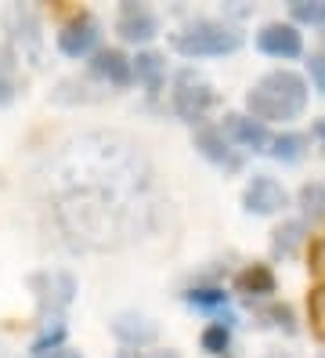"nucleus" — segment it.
Segmentation results:
<instances>
[{
  "instance_id": "8",
  "label": "nucleus",
  "mask_w": 325,
  "mask_h": 358,
  "mask_svg": "<svg viewBox=\"0 0 325 358\" xmlns=\"http://www.w3.org/2000/svg\"><path fill=\"white\" fill-rule=\"evenodd\" d=\"M116 29H120V36L123 40H152L159 33V22H156V15H152L148 8H141V4H123V11H120V22H116Z\"/></svg>"
},
{
  "instance_id": "4",
  "label": "nucleus",
  "mask_w": 325,
  "mask_h": 358,
  "mask_svg": "<svg viewBox=\"0 0 325 358\" xmlns=\"http://www.w3.org/2000/svg\"><path fill=\"white\" fill-rule=\"evenodd\" d=\"M210 101H213V94H210V83H206L203 76H195L192 69L178 73V91H173V109H178V116H181V120H188V123L203 120V113L210 109Z\"/></svg>"
},
{
  "instance_id": "7",
  "label": "nucleus",
  "mask_w": 325,
  "mask_h": 358,
  "mask_svg": "<svg viewBox=\"0 0 325 358\" xmlns=\"http://www.w3.org/2000/svg\"><path fill=\"white\" fill-rule=\"evenodd\" d=\"M224 134H231L238 145H246V149H253V152H271V149H268L271 134H268V127H264L260 120H250V116L231 113V116L224 120Z\"/></svg>"
},
{
  "instance_id": "18",
  "label": "nucleus",
  "mask_w": 325,
  "mask_h": 358,
  "mask_svg": "<svg viewBox=\"0 0 325 358\" xmlns=\"http://www.w3.org/2000/svg\"><path fill=\"white\" fill-rule=\"evenodd\" d=\"M134 76H138V80H145V83H152V87H159L163 58H159V55H152V51L138 55V58H134Z\"/></svg>"
},
{
  "instance_id": "21",
  "label": "nucleus",
  "mask_w": 325,
  "mask_h": 358,
  "mask_svg": "<svg viewBox=\"0 0 325 358\" xmlns=\"http://www.w3.org/2000/svg\"><path fill=\"white\" fill-rule=\"evenodd\" d=\"M62 336H65V326L55 319V326H48L40 336H36V344H33V355H48V351H55L58 344H62Z\"/></svg>"
},
{
  "instance_id": "3",
  "label": "nucleus",
  "mask_w": 325,
  "mask_h": 358,
  "mask_svg": "<svg viewBox=\"0 0 325 358\" xmlns=\"http://www.w3.org/2000/svg\"><path fill=\"white\" fill-rule=\"evenodd\" d=\"M173 48L188 58H199V55H231L243 48V33L235 26H224V22H192L185 26L181 33H173Z\"/></svg>"
},
{
  "instance_id": "19",
  "label": "nucleus",
  "mask_w": 325,
  "mask_h": 358,
  "mask_svg": "<svg viewBox=\"0 0 325 358\" xmlns=\"http://www.w3.org/2000/svg\"><path fill=\"white\" fill-rule=\"evenodd\" d=\"M228 344H231V329H228V322H213V326L203 329V348H206L210 355H224Z\"/></svg>"
},
{
  "instance_id": "24",
  "label": "nucleus",
  "mask_w": 325,
  "mask_h": 358,
  "mask_svg": "<svg viewBox=\"0 0 325 358\" xmlns=\"http://www.w3.org/2000/svg\"><path fill=\"white\" fill-rule=\"evenodd\" d=\"M268 319H275V326H286V329H293V311L289 308H268Z\"/></svg>"
},
{
  "instance_id": "2",
  "label": "nucleus",
  "mask_w": 325,
  "mask_h": 358,
  "mask_svg": "<svg viewBox=\"0 0 325 358\" xmlns=\"http://www.w3.org/2000/svg\"><path fill=\"white\" fill-rule=\"evenodd\" d=\"M303 105H308V83L289 69L268 73L246 94V109L253 113V120H296Z\"/></svg>"
},
{
  "instance_id": "29",
  "label": "nucleus",
  "mask_w": 325,
  "mask_h": 358,
  "mask_svg": "<svg viewBox=\"0 0 325 358\" xmlns=\"http://www.w3.org/2000/svg\"><path fill=\"white\" fill-rule=\"evenodd\" d=\"M120 358H138V351H123Z\"/></svg>"
},
{
  "instance_id": "15",
  "label": "nucleus",
  "mask_w": 325,
  "mask_h": 358,
  "mask_svg": "<svg viewBox=\"0 0 325 358\" xmlns=\"http://www.w3.org/2000/svg\"><path fill=\"white\" fill-rule=\"evenodd\" d=\"M300 239H303V224H300V221H289V224H282V228L275 231V243H271L275 257H289L293 250L300 246Z\"/></svg>"
},
{
  "instance_id": "27",
  "label": "nucleus",
  "mask_w": 325,
  "mask_h": 358,
  "mask_svg": "<svg viewBox=\"0 0 325 358\" xmlns=\"http://www.w3.org/2000/svg\"><path fill=\"white\" fill-rule=\"evenodd\" d=\"M0 101H11V83L0 76Z\"/></svg>"
},
{
  "instance_id": "11",
  "label": "nucleus",
  "mask_w": 325,
  "mask_h": 358,
  "mask_svg": "<svg viewBox=\"0 0 325 358\" xmlns=\"http://www.w3.org/2000/svg\"><path fill=\"white\" fill-rule=\"evenodd\" d=\"M91 69H94V76H105L108 83L123 87V83L134 76V62H127L123 51H113V48H108V51H98V55H94Z\"/></svg>"
},
{
  "instance_id": "9",
  "label": "nucleus",
  "mask_w": 325,
  "mask_h": 358,
  "mask_svg": "<svg viewBox=\"0 0 325 358\" xmlns=\"http://www.w3.org/2000/svg\"><path fill=\"white\" fill-rule=\"evenodd\" d=\"M195 149H199L206 159L228 166V171H238V163H243V159L231 152V145H228V138H224L221 127H203L199 134H195Z\"/></svg>"
},
{
  "instance_id": "20",
  "label": "nucleus",
  "mask_w": 325,
  "mask_h": 358,
  "mask_svg": "<svg viewBox=\"0 0 325 358\" xmlns=\"http://www.w3.org/2000/svg\"><path fill=\"white\" fill-rule=\"evenodd\" d=\"M188 304H192V308H203V311H213V308H224V304H228V293H224V289H213V286L192 289V293H188Z\"/></svg>"
},
{
  "instance_id": "28",
  "label": "nucleus",
  "mask_w": 325,
  "mask_h": 358,
  "mask_svg": "<svg viewBox=\"0 0 325 358\" xmlns=\"http://www.w3.org/2000/svg\"><path fill=\"white\" fill-rule=\"evenodd\" d=\"M152 358H181V355H178V351H156Z\"/></svg>"
},
{
  "instance_id": "14",
  "label": "nucleus",
  "mask_w": 325,
  "mask_h": 358,
  "mask_svg": "<svg viewBox=\"0 0 325 358\" xmlns=\"http://www.w3.org/2000/svg\"><path fill=\"white\" fill-rule=\"evenodd\" d=\"M300 206H303V217L322 221L325 217V185H318V181L303 185L300 188Z\"/></svg>"
},
{
  "instance_id": "13",
  "label": "nucleus",
  "mask_w": 325,
  "mask_h": 358,
  "mask_svg": "<svg viewBox=\"0 0 325 358\" xmlns=\"http://www.w3.org/2000/svg\"><path fill=\"white\" fill-rule=\"evenodd\" d=\"M235 286H238V293H250V297H268V293H275V275L268 264H253L238 275Z\"/></svg>"
},
{
  "instance_id": "1",
  "label": "nucleus",
  "mask_w": 325,
  "mask_h": 358,
  "mask_svg": "<svg viewBox=\"0 0 325 358\" xmlns=\"http://www.w3.org/2000/svg\"><path fill=\"white\" fill-rule=\"evenodd\" d=\"M43 206L62 239L116 250L159 224V185L141 145L123 134H80L40 171Z\"/></svg>"
},
{
  "instance_id": "22",
  "label": "nucleus",
  "mask_w": 325,
  "mask_h": 358,
  "mask_svg": "<svg viewBox=\"0 0 325 358\" xmlns=\"http://www.w3.org/2000/svg\"><path fill=\"white\" fill-rule=\"evenodd\" d=\"M311 322H315V329L325 336V289H315V293H311Z\"/></svg>"
},
{
  "instance_id": "12",
  "label": "nucleus",
  "mask_w": 325,
  "mask_h": 358,
  "mask_svg": "<svg viewBox=\"0 0 325 358\" xmlns=\"http://www.w3.org/2000/svg\"><path fill=\"white\" fill-rule=\"evenodd\" d=\"M113 333L120 336L123 344H130V348L156 341V326H152L148 319H141V315H130V311H123V315L113 319Z\"/></svg>"
},
{
  "instance_id": "6",
  "label": "nucleus",
  "mask_w": 325,
  "mask_h": 358,
  "mask_svg": "<svg viewBox=\"0 0 325 358\" xmlns=\"http://www.w3.org/2000/svg\"><path fill=\"white\" fill-rule=\"evenodd\" d=\"M257 48L264 55H275V58H296L303 51V40L296 33V26L289 22H271L257 33Z\"/></svg>"
},
{
  "instance_id": "23",
  "label": "nucleus",
  "mask_w": 325,
  "mask_h": 358,
  "mask_svg": "<svg viewBox=\"0 0 325 358\" xmlns=\"http://www.w3.org/2000/svg\"><path fill=\"white\" fill-rule=\"evenodd\" d=\"M311 76H315V83H318V91L325 94V55H311Z\"/></svg>"
},
{
  "instance_id": "16",
  "label": "nucleus",
  "mask_w": 325,
  "mask_h": 358,
  "mask_svg": "<svg viewBox=\"0 0 325 358\" xmlns=\"http://www.w3.org/2000/svg\"><path fill=\"white\" fill-rule=\"evenodd\" d=\"M303 134H278L275 141H271V156L275 159H282V163H296L300 156H303Z\"/></svg>"
},
{
  "instance_id": "10",
  "label": "nucleus",
  "mask_w": 325,
  "mask_h": 358,
  "mask_svg": "<svg viewBox=\"0 0 325 358\" xmlns=\"http://www.w3.org/2000/svg\"><path fill=\"white\" fill-rule=\"evenodd\" d=\"M94 44H98V26L91 22V18H80V22L65 26L58 33V48H62V55H69V58H80L87 51H94Z\"/></svg>"
},
{
  "instance_id": "25",
  "label": "nucleus",
  "mask_w": 325,
  "mask_h": 358,
  "mask_svg": "<svg viewBox=\"0 0 325 358\" xmlns=\"http://www.w3.org/2000/svg\"><path fill=\"white\" fill-rule=\"evenodd\" d=\"M311 268L318 271V275H325V239H318L315 250H311Z\"/></svg>"
},
{
  "instance_id": "5",
  "label": "nucleus",
  "mask_w": 325,
  "mask_h": 358,
  "mask_svg": "<svg viewBox=\"0 0 325 358\" xmlns=\"http://www.w3.org/2000/svg\"><path fill=\"white\" fill-rule=\"evenodd\" d=\"M243 203H246L250 214H260V217H264V214H278V210L286 206V188H282L275 178H268V174H257L246 185Z\"/></svg>"
},
{
  "instance_id": "26",
  "label": "nucleus",
  "mask_w": 325,
  "mask_h": 358,
  "mask_svg": "<svg viewBox=\"0 0 325 358\" xmlns=\"http://www.w3.org/2000/svg\"><path fill=\"white\" fill-rule=\"evenodd\" d=\"M36 358H80V351H69V348H55L48 355H36Z\"/></svg>"
},
{
  "instance_id": "17",
  "label": "nucleus",
  "mask_w": 325,
  "mask_h": 358,
  "mask_svg": "<svg viewBox=\"0 0 325 358\" xmlns=\"http://www.w3.org/2000/svg\"><path fill=\"white\" fill-rule=\"evenodd\" d=\"M289 15L296 22H311V26H325V0H293Z\"/></svg>"
}]
</instances>
